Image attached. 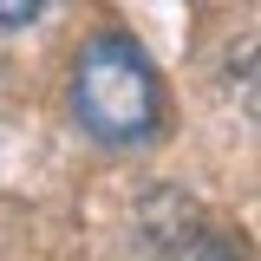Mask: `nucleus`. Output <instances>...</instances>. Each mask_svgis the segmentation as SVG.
Instances as JSON below:
<instances>
[{
	"label": "nucleus",
	"mask_w": 261,
	"mask_h": 261,
	"mask_svg": "<svg viewBox=\"0 0 261 261\" xmlns=\"http://www.w3.org/2000/svg\"><path fill=\"white\" fill-rule=\"evenodd\" d=\"M72 118L92 144H111V150L150 144L163 124V85L150 53L124 33L85 39V53L72 65Z\"/></svg>",
	"instance_id": "f257e3e1"
},
{
	"label": "nucleus",
	"mask_w": 261,
	"mask_h": 261,
	"mask_svg": "<svg viewBox=\"0 0 261 261\" xmlns=\"http://www.w3.org/2000/svg\"><path fill=\"white\" fill-rule=\"evenodd\" d=\"M46 7H53V0H0V27H7V33H13V27H33Z\"/></svg>",
	"instance_id": "f03ea898"
},
{
	"label": "nucleus",
	"mask_w": 261,
	"mask_h": 261,
	"mask_svg": "<svg viewBox=\"0 0 261 261\" xmlns=\"http://www.w3.org/2000/svg\"><path fill=\"white\" fill-rule=\"evenodd\" d=\"M190 261H242V255H228V248H216V242H202V248H196Z\"/></svg>",
	"instance_id": "7ed1b4c3"
}]
</instances>
